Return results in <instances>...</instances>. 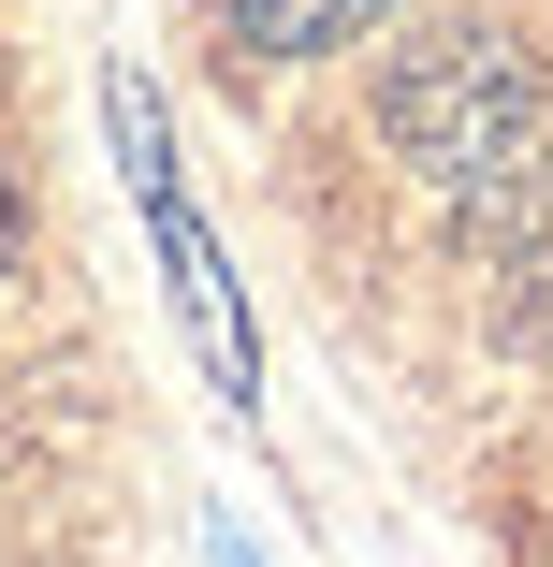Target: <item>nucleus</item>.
Wrapping results in <instances>:
<instances>
[{
  "label": "nucleus",
  "mask_w": 553,
  "mask_h": 567,
  "mask_svg": "<svg viewBox=\"0 0 553 567\" xmlns=\"http://www.w3.org/2000/svg\"><path fill=\"white\" fill-rule=\"evenodd\" d=\"M379 16H393V0H218V44L263 73V59H336V44H365Z\"/></svg>",
  "instance_id": "nucleus-3"
},
{
  "label": "nucleus",
  "mask_w": 553,
  "mask_h": 567,
  "mask_svg": "<svg viewBox=\"0 0 553 567\" xmlns=\"http://www.w3.org/2000/svg\"><path fill=\"white\" fill-rule=\"evenodd\" d=\"M16 234H30V204H16V175H0V277H16Z\"/></svg>",
  "instance_id": "nucleus-4"
},
{
  "label": "nucleus",
  "mask_w": 553,
  "mask_h": 567,
  "mask_svg": "<svg viewBox=\"0 0 553 567\" xmlns=\"http://www.w3.org/2000/svg\"><path fill=\"white\" fill-rule=\"evenodd\" d=\"M102 117H117V161H132V204H146V234H161V262H175V291H190V334H204V364H218V393L248 408V306H234V277H218V248H204V218H190V189H175V146H161V102H146V73H117V87H102Z\"/></svg>",
  "instance_id": "nucleus-2"
},
{
  "label": "nucleus",
  "mask_w": 553,
  "mask_h": 567,
  "mask_svg": "<svg viewBox=\"0 0 553 567\" xmlns=\"http://www.w3.org/2000/svg\"><path fill=\"white\" fill-rule=\"evenodd\" d=\"M379 132H393L422 175L495 189V175L539 161V73L510 59V30H437V44L379 87Z\"/></svg>",
  "instance_id": "nucleus-1"
}]
</instances>
